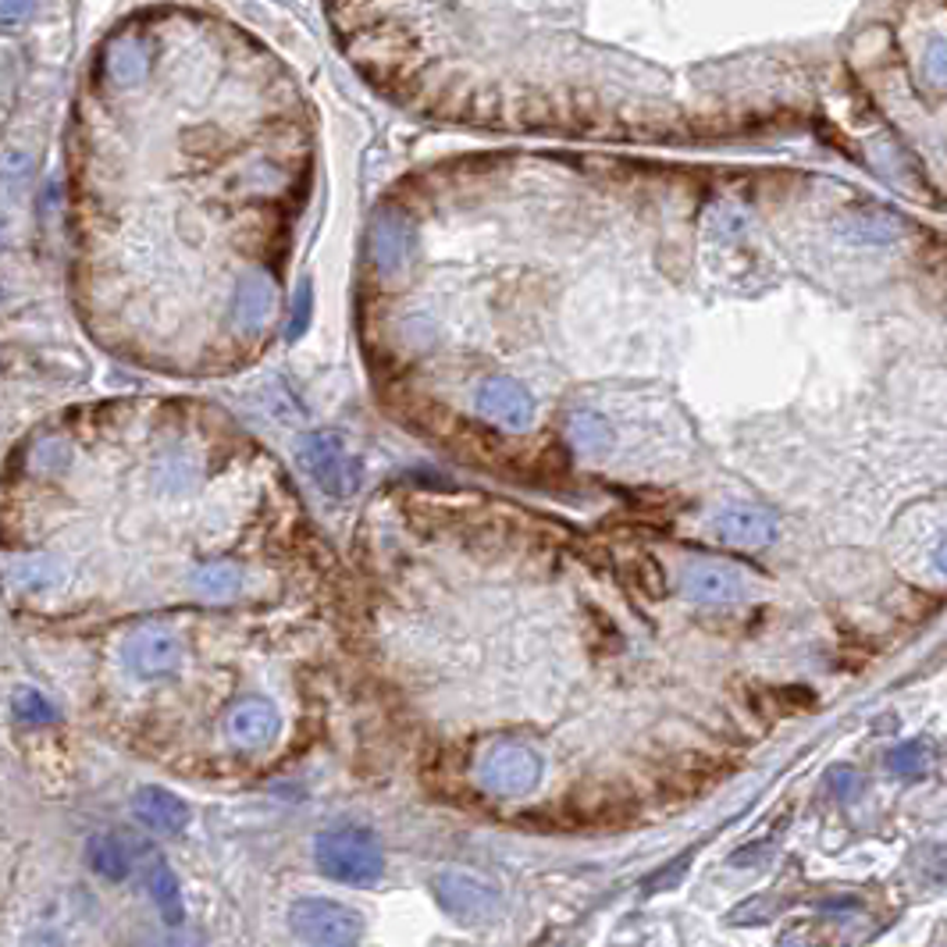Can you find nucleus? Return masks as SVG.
<instances>
[{
	"mask_svg": "<svg viewBox=\"0 0 947 947\" xmlns=\"http://www.w3.org/2000/svg\"><path fill=\"white\" fill-rule=\"evenodd\" d=\"M143 876H147V890H150L157 911H161V919L168 926H182L186 905H182V890H179V876H175V869L165 863L161 855H150V863L143 866Z\"/></svg>",
	"mask_w": 947,
	"mask_h": 947,
	"instance_id": "obj_12",
	"label": "nucleus"
},
{
	"mask_svg": "<svg viewBox=\"0 0 947 947\" xmlns=\"http://www.w3.org/2000/svg\"><path fill=\"white\" fill-rule=\"evenodd\" d=\"M300 460L310 478L318 481L321 492L336 496V499L353 496L363 481L360 460L346 449V442L336 431H313L300 446Z\"/></svg>",
	"mask_w": 947,
	"mask_h": 947,
	"instance_id": "obj_3",
	"label": "nucleus"
},
{
	"mask_svg": "<svg viewBox=\"0 0 947 947\" xmlns=\"http://www.w3.org/2000/svg\"><path fill=\"white\" fill-rule=\"evenodd\" d=\"M688 869H691V851H688V855H677V858H670V863H666L662 869H656V873H652V876H648V880H645V894L677 890V887H680V880H684V876H688Z\"/></svg>",
	"mask_w": 947,
	"mask_h": 947,
	"instance_id": "obj_19",
	"label": "nucleus"
},
{
	"mask_svg": "<svg viewBox=\"0 0 947 947\" xmlns=\"http://www.w3.org/2000/svg\"><path fill=\"white\" fill-rule=\"evenodd\" d=\"M189 585H192V591L200 595V599L225 602V599H236V595H239L242 574L232 564H203V567L192 570Z\"/></svg>",
	"mask_w": 947,
	"mask_h": 947,
	"instance_id": "obj_15",
	"label": "nucleus"
},
{
	"mask_svg": "<svg viewBox=\"0 0 947 947\" xmlns=\"http://www.w3.org/2000/svg\"><path fill=\"white\" fill-rule=\"evenodd\" d=\"M716 538L734 549H766L777 538V520L759 506H727L712 520Z\"/></svg>",
	"mask_w": 947,
	"mask_h": 947,
	"instance_id": "obj_9",
	"label": "nucleus"
},
{
	"mask_svg": "<svg viewBox=\"0 0 947 947\" xmlns=\"http://www.w3.org/2000/svg\"><path fill=\"white\" fill-rule=\"evenodd\" d=\"M887 769L894 777H923L926 774V748L919 741H908L887 751Z\"/></svg>",
	"mask_w": 947,
	"mask_h": 947,
	"instance_id": "obj_18",
	"label": "nucleus"
},
{
	"mask_svg": "<svg viewBox=\"0 0 947 947\" xmlns=\"http://www.w3.org/2000/svg\"><path fill=\"white\" fill-rule=\"evenodd\" d=\"M680 588L691 602L701 606H734L748 595V581L738 567L720 564V559H698L680 577Z\"/></svg>",
	"mask_w": 947,
	"mask_h": 947,
	"instance_id": "obj_7",
	"label": "nucleus"
},
{
	"mask_svg": "<svg viewBox=\"0 0 947 947\" xmlns=\"http://www.w3.org/2000/svg\"><path fill=\"white\" fill-rule=\"evenodd\" d=\"M780 908H784L780 898H751V901L734 908L727 916V923H766V919H774Z\"/></svg>",
	"mask_w": 947,
	"mask_h": 947,
	"instance_id": "obj_20",
	"label": "nucleus"
},
{
	"mask_svg": "<svg viewBox=\"0 0 947 947\" xmlns=\"http://www.w3.org/2000/svg\"><path fill=\"white\" fill-rule=\"evenodd\" d=\"M478 777L485 791H492L499 798H520L538 787L541 777V756L528 745L506 741L485 751V759L478 766Z\"/></svg>",
	"mask_w": 947,
	"mask_h": 947,
	"instance_id": "obj_4",
	"label": "nucleus"
},
{
	"mask_svg": "<svg viewBox=\"0 0 947 947\" xmlns=\"http://www.w3.org/2000/svg\"><path fill=\"white\" fill-rule=\"evenodd\" d=\"M934 564L947 574V531H944V538L937 541V549H934Z\"/></svg>",
	"mask_w": 947,
	"mask_h": 947,
	"instance_id": "obj_23",
	"label": "nucleus"
},
{
	"mask_svg": "<svg viewBox=\"0 0 947 947\" xmlns=\"http://www.w3.org/2000/svg\"><path fill=\"white\" fill-rule=\"evenodd\" d=\"M474 407H478V413L485 420H492V425H502L510 431L528 428L531 417H535L531 392L524 389L520 381H514V378H488V381H481V389L474 392Z\"/></svg>",
	"mask_w": 947,
	"mask_h": 947,
	"instance_id": "obj_8",
	"label": "nucleus"
},
{
	"mask_svg": "<svg viewBox=\"0 0 947 947\" xmlns=\"http://www.w3.org/2000/svg\"><path fill=\"white\" fill-rule=\"evenodd\" d=\"M132 813L143 827L157 830V834H179L189 827V805L165 791V787H139L132 798Z\"/></svg>",
	"mask_w": 947,
	"mask_h": 947,
	"instance_id": "obj_11",
	"label": "nucleus"
},
{
	"mask_svg": "<svg viewBox=\"0 0 947 947\" xmlns=\"http://www.w3.org/2000/svg\"><path fill=\"white\" fill-rule=\"evenodd\" d=\"M567 442L574 446V452L581 456H606L617 442L612 435V425L595 410H574L567 417Z\"/></svg>",
	"mask_w": 947,
	"mask_h": 947,
	"instance_id": "obj_14",
	"label": "nucleus"
},
{
	"mask_svg": "<svg viewBox=\"0 0 947 947\" xmlns=\"http://www.w3.org/2000/svg\"><path fill=\"white\" fill-rule=\"evenodd\" d=\"M225 734L239 748H268L278 738V709L268 698H242L228 709Z\"/></svg>",
	"mask_w": 947,
	"mask_h": 947,
	"instance_id": "obj_10",
	"label": "nucleus"
},
{
	"mask_svg": "<svg viewBox=\"0 0 947 947\" xmlns=\"http://www.w3.org/2000/svg\"><path fill=\"white\" fill-rule=\"evenodd\" d=\"M774 851H777V848H774V845H766V840H762V845H748V848H738V851H734V855L727 858V863H730L734 869H748V866H762V863H766V858H769V855H774Z\"/></svg>",
	"mask_w": 947,
	"mask_h": 947,
	"instance_id": "obj_21",
	"label": "nucleus"
},
{
	"mask_svg": "<svg viewBox=\"0 0 947 947\" xmlns=\"http://www.w3.org/2000/svg\"><path fill=\"white\" fill-rule=\"evenodd\" d=\"M11 706H14V712H19V720H26V724H54L58 720L54 701L37 688H19Z\"/></svg>",
	"mask_w": 947,
	"mask_h": 947,
	"instance_id": "obj_17",
	"label": "nucleus"
},
{
	"mask_svg": "<svg viewBox=\"0 0 947 947\" xmlns=\"http://www.w3.org/2000/svg\"><path fill=\"white\" fill-rule=\"evenodd\" d=\"M313 858H318V869L328 880L349 887H371L385 873L381 840L367 827H353V823L321 830L313 840Z\"/></svg>",
	"mask_w": 947,
	"mask_h": 947,
	"instance_id": "obj_1",
	"label": "nucleus"
},
{
	"mask_svg": "<svg viewBox=\"0 0 947 947\" xmlns=\"http://www.w3.org/2000/svg\"><path fill=\"white\" fill-rule=\"evenodd\" d=\"M86 863L97 876L111 884H121L132 876V851L118 834H93L86 840Z\"/></svg>",
	"mask_w": 947,
	"mask_h": 947,
	"instance_id": "obj_13",
	"label": "nucleus"
},
{
	"mask_svg": "<svg viewBox=\"0 0 947 947\" xmlns=\"http://www.w3.org/2000/svg\"><path fill=\"white\" fill-rule=\"evenodd\" d=\"M26 947H64V944H61V940H54V937L37 934V937H29V940H26Z\"/></svg>",
	"mask_w": 947,
	"mask_h": 947,
	"instance_id": "obj_24",
	"label": "nucleus"
},
{
	"mask_svg": "<svg viewBox=\"0 0 947 947\" xmlns=\"http://www.w3.org/2000/svg\"><path fill=\"white\" fill-rule=\"evenodd\" d=\"M830 787H834V791H837L840 798H848L851 791H858V777H855V769L837 766L834 774H830Z\"/></svg>",
	"mask_w": 947,
	"mask_h": 947,
	"instance_id": "obj_22",
	"label": "nucleus"
},
{
	"mask_svg": "<svg viewBox=\"0 0 947 947\" xmlns=\"http://www.w3.org/2000/svg\"><path fill=\"white\" fill-rule=\"evenodd\" d=\"M11 581L19 588H47L58 581V567L47 556H26L19 564H11Z\"/></svg>",
	"mask_w": 947,
	"mask_h": 947,
	"instance_id": "obj_16",
	"label": "nucleus"
},
{
	"mask_svg": "<svg viewBox=\"0 0 947 947\" xmlns=\"http://www.w3.org/2000/svg\"><path fill=\"white\" fill-rule=\"evenodd\" d=\"M435 898L442 905L452 919H460L467 926L492 919L499 911V894L496 887H488L481 880H474L467 873H442L435 876Z\"/></svg>",
	"mask_w": 947,
	"mask_h": 947,
	"instance_id": "obj_6",
	"label": "nucleus"
},
{
	"mask_svg": "<svg viewBox=\"0 0 947 947\" xmlns=\"http://www.w3.org/2000/svg\"><path fill=\"white\" fill-rule=\"evenodd\" d=\"M292 934L310 947H353L363 937V919L357 908L328 901V898H303L289 908Z\"/></svg>",
	"mask_w": 947,
	"mask_h": 947,
	"instance_id": "obj_2",
	"label": "nucleus"
},
{
	"mask_svg": "<svg viewBox=\"0 0 947 947\" xmlns=\"http://www.w3.org/2000/svg\"><path fill=\"white\" fill-rule=\"evenodd\" d=\"M121 662L139 680H157L179 670L182 662V641L168 627H139L121 645Z\"/></svg>",
	"mask_w": 947,
	"mask_h": 947,
	"instance_id": "obj_5",
	"label": "nucleus"
}]
</instances>
